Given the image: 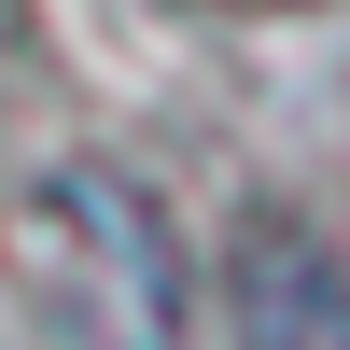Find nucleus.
<instances>
[{"label":"nucleus","instance_id":"f257e3e1","mask_svg":"<svg viewBox=\"0 0 350 350\" xmlns=\"http://www.w3.org/2000/svg\"><path fill=\"white\" fill-rule=\"evenodd\" d=\"M14 280L70 350H183V252L112 168H42L14 211Z\"/></svg>","mask_w":350,"mask_h":350}]
</instances>
